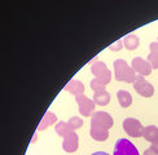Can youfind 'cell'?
Instances as JSON below:
<instances>
[{
    "label": "cell",
    "instance_id": "1",
    "mask_svg": "<svg viewBox=\"0 0 158 155\" xmlns=\"http://www.w3.org/2000/svg\"><path fill=\"white\" fill-rule=\"evenodd\" d=\"M114 74L115 79L118 81H126L130 84H134L137 79V76L135 73V70L132 67H130L126 61L123 60H117L114 61Z\"/></svg>",
    "mask_w": 158,
    "mask_h": 155
},
{
    "label": "cell",
    "instance_id": "2",
    "mask_svg": "<svg viewBox=\"0 0 158 155\" xmlns=\"http://www.w3.org/2000/svg\"><path fill=\"white\" fill-rule=\"evenodd\" d=\"M113 125V118L104 111H97L91 118V129H109Z\"/></svg>",
    "mask_w": 158,
    "mask_h": 155
},
{
    "label": "cell",
    "instance_id": "3",
    "mask_svg": "<svg viewBox=\"0 0 158 155\" xmlns=\"http://www.w3.org/2000/svg\"><path fill=\"white\" fill-rule=\"evenodd\" d=\"M113 155H140L136 146L126 138H119L114 145Z\"/></svg>",
    "mask_w": 158,
    "mask_h": 155
},
{
    "label": "cell",
    "instance_id": "4",
    "mask_svg": "<svg viewBox=\"0 0 158 155\" xmlns=\"http://www.w3.org/2000/svg\"><path fill=\"white\" fill-rule=\"evenodd\" d=\"M92 74L96 76V79H98L100 81H102L104 84H108L111 80V73L108 69V66L101 61H96L91 67Z\"/></svg>",
    "mask_w": 158,
    "mask_h": 155
},
{
    "label": "cell",
    "instance_id": "5",
    "mask_svg": "<svg viewBox=\"0 0 158 155\" xmlns=\"http://www.w3.org/2000/svg\"><path fill=\"white\" fill-rule=\"evenodd\" d=\"M123 129L126 131V133L131 137H143L144 127L141 125V123L135 119V118H127L123 121Z\"/></svg>",
    "mask_w": 158,
    "mask_h": 155
},
{
    "label": "cell",
    "instance_id": "6",
    "mask_svg": "<svg viewBox=\"0 0 158 155\" xmlns=\"http://www.w3.org/2000/svg\"><path fill=\"white\" fill-rule=\"evenodd\" d=\"M75 100L78 102L79 111H81V114L83 116H92V115L95 114L94 110H95V105H96V103L92 101L91 98H88L87 96L79 94V96L75 97Z\"/></svg>",
    "mask_w": 158,
    "mask_h": 155
},
{
    "label": "cell",
    "instance_id": "7",
    "mask_svg": "<svg viewBox=\"0 0 158 155\" xmlns=\"http://www.w3.org/2000/svg\"><path fill=\"white\" fill-rule=\"evenodd\" d=\"M134 88H135L136 92L139 93L140 96H143V97H152L154 94L153 85L149 81H147L145 79H144V76H141V75L137 76L136 81L134 83Z\"/></svg>",
    "mask_w": 158,
    "mask_h": 155
},
{
    "label": "cell",
    "instance_id": "8",
    "mask_svg": "<svg viewBox=\"0 0 158 155\" xmlns=\"http://www.w3.org/2000/svg\"><path fill=\"white\" fill-rule=\"evenodd\" d=\"M132 69L135 70V73H137L141 76L149 75L150 73H152V66L149 65V62L143 60V58H140V57H135L132 60Z\"/></svg>",
    "mask_w": 158,
    "mask_h": 155
},
{
    "label": "cell",
    "instance_id": "9",
    "mask_svg": "<svg viewBox=\"0 0 158 155\" xmlns=\"http://www.w3.org/2000/svg\"><path fill=\"white\" fill-rule=\"evenodd\" d=\"M78 146H79V137H78V134L75 132L66 136V137L64 138V141H62V147H64V150L66 153L77 151Z\"/></svg>",
    "mask_w": 158,
    "mask_h": 155
},
{
    "label": "cell",
    "instance_id": "10",
    "mask_svg": "<svg viewBox=\"0 0 158 155\" xmlns=\"http://www.w3.org/2000/svg\"><path fill=\"white\" fill-rule=\"evenodd\" d=\"M65 90H68V92L73 93L75 96H79V94L84 93V85H83V83H81L79 80H70L66 85H65Z\"/></svg>",
    "mask_w": 158,
    "mask_h": 155
},
{
    "label": "cell",
    "instance_id": "11",
    "mask_svg": "<svg viewBox=\"0 0 158 155\" xmlns=\"http://www.w3.org/2000/svg\"><path fill=\"white\" fill-rule=\"evenodd\" d=\"M143 137L145 138L147 141L154 144V142L158 140V127H156V125L145 127L144 128V132H143Z\"/></svg>",
    "mask_w": 158,
    "mask_h": 155
},
{
    "label": "cell",
    "instance_id": "12",
    "mask_svg": "<svg viewBox=\"0 0 158 155\" xmlns=\"http://www.w3.org/2000/svg\"><path fill=\"white\" fill-rule=\"evenodd\" d=\"M56 121H57V116H56L53 113H51V111L45 113L44 118L42 119L40 124H39V127H38V131H44L45 128H48V127H51L52 124H55Z\"/></svg>",
    "mask_w": 158,
    "mask_h": 155
},
{
    "label": "cell",
    "instance_id": "13",
    "mask_svg": "<svg viewBox=\"0 0 158 155\" xmlns=\"http://www.w3.org/2000/svg\"><path fill=\"white\" fill-rule=\"evenodd\" d=\"M117 98L122 107H128L131 103H132V96H131V93L127 92V90H118Z\"/></svg>",
    "mask_w": 158,
    "mask_h": 155
},
{
    "label": "cell",
    "instance_id": "14",
    "mask_svg": "<svg viewBox=\"0 0 158 155\" xmlns=\"http://www.w3.org/2000/svg\"><path fill=\"white\" fill-rule=\"evenodd\" d=\"M139 44H140V40H139V38H137L135 34H130V35H127L126 38L123 39V45L128 50L136 49L137 47H139Z\"/></svg>",
    "mask_w": 158,
    "mask_h": 155
},
{
    "label": "cell",
    "instance_id": "15",
    "mask_svg": "<svg viewBox=\"0 0 158 155\" xmlns=\"http://www.w3.org/2000/svg\"><path fill=\"white\" fill-rule=\"evenodd\" d=\"M74 132V129L70 127L69 123H65V121H60V123H57V125H56V133L58 136H61V137H66V136H69L70 133H73Z\"/></svg>",
    "mask_w": 158,
    "mask_h": 155
},
{
    "label": "cell",
    "instance_id": "16",
    "mask_svg": "<svg viewBox=\"0 0 158 155\" xmlns=\"http://www.w3.org/2000/svg\"><path fill=\"white\" fill-rule=\"evenodd\" d=\"M94 102L96 105H100V106H105L108 105L110 102V94L104 90V92H100V93H95L94 94Z\"/></svg>",
    "mask_w": 158,
    "mask_h": 155
},
{
    "label": "cell",
    "instance_id": "17",
    "mask_svg": "<svg viewBox=\"0 0 158 155\" xmlns=\"http://www.w3.org/2000/svg\"><path fill=\"white\" fill-rule=\"evenodd\" d=\"M89 134H91V137L94 140L101 142V141H106L108 140L109 131H106V129H91Z\"/></svg>",
    "mask_w": 158,
    "mask_h": 155
},
{
    "label": "cell",
    "instance_id": "18",
    "mask_svg": "<svg viewBox=\"0 0 158 155\" xmlns=\"http://www.w3.org/2000/svg\"><path fill=\"white\" fill-rule=\"evenodd\" d=\"M91 88L95 93H100V92H104L105 90V84L95 78V79L91 80Z\"/></svg>",
    "mask_w": 158,
    "mask_h": 155
},
{
    "label": "cell",
    "instance_id": "19",
    "mask_svg": "<svg viewBox=\"0 0 158 155\" xmlns=\"http://www.w3.org/2000/svg\"><path fill=\"white\" fill-rule=\"evenodd\" d=\"M68 123H69L70 127L73 128V129H78V128H81V127L83 125V119L78 118V116H73V118L69 119Z\"/></svg>",
    "mask_w": 158,
    "mask_h": 155
},
{
    "label": "cell",
    "instance_id": "20",
    "mask_svg": "<svg viewBox=\"0 0 158 155\" xmlns=\"http://www.w3.org/2000/svg\"><path fill=\"white\" fill-rule=\"evenodd\" d=\"M147 61L149 62L150 66H152V69H158V54H157V53H153V52H150Z\"/></svg>",
    "mask_w": 158,
    "mask_h": 155
},
{
    "label": "cell",
    "instance_id": "21",
    "mask_svg": "<svg viewBox=\"0 0 158 155\" xmlns=\"http://www.w3.org/2000/svg\"><path fill=\"white\" fill-rule=\"evenodd\" d=\"M144 155H158V147L154 144H152V146L144 153Z\"/></svg>",
    "mask_w": 158,
    "mask_h": 155
},
{
    "label": "cell",
    "instance_id": "22",
    "mask_svg": "<svg viewBox=\"0 0 158 155\" xmlns=\"http://www.w3.org/2000/svg\"><path fill=\"white\" fill-rule=\"evenodd\" d=\"M122 45H123V40H118L117 43H113V44H111L109 48H110L111 50H119V49L122 48Z\"/></svg>",
    "mask_w": 158,
    "mask_h": 155
},
{
    "label": "cell",
    "instance_id": "23",
    "mask_svg": "<svg viewBox=\"0 0 158 155\" xmlns=\"http://www.w3.org/2000/svg\"><path fill=\"white\" fill-rule=\"evenodd\" d=\"M150 52H153V53H157L158 54V42H153V43H150Z\"/></svg>",
    "mask_w": 158,
    "mask_h": 155
},
{
    "label": "cell",
    "instance_id": "24",
    "mask_svg": "<svg viewBox=\"0 0 158 155\" xmlns=\"http://www.w3.org/2000/svg\"><path fill=\"white\" fill-rule=\"evenodd\" d=\"M91 155H109L108 153H104V151H96L94 154H91Z\"/></svg>",
    "mask_w": 158,
    "mask_h": 155
},
{
    "label": "cell",
    "instance_id": "25",
    "mask_svg": "<svg viewBox=\"0 0 158 155\" xmlns=\"http://www.w3.org/2000/svg\"><path fill=\"white\" fill-rule=\"evenodd\" d=\"M154 145H156V146H157V147H158V140H157V141H156V142H154Z\"/></svg>",
    "mask_w": 158,
    "mask_h": 155
},
{
    "label": "cell",
    "instance_id": "26",
    "mask_svg": "<svg viewBox=\"0 0 158 155\" xmlns=\"http://www.w3.org/2000/svg\"><path fill=\"white\" fill-rule=\"evenodd\" d=\"M157 42H158V40H157Z\"/></svg>",
    "mask_w": 158,
    "mask_h": 155
}]
</instances>
